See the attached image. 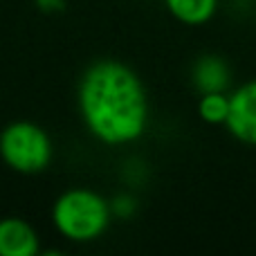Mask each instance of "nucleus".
Here are the masks:
<instances>
[{
  "label": "nucleus",
  "instance_id": "obj_9",
  "mask_svg": "<svg viewBox=\"0 0 256 256\" xmlns=\"http://www.w3.org/2000/svg\"><path fill=\"white\" fill-rule=\"evenodd\" d=\"M112 207V216H122V218H130L132 212L137 209V202L130 198V196H117L110 202Z\"/></svg>",
  "mask_w": 256,
  "mask_h": 256
},
{
  "label": "nucleus",
  "instance_id": "obj_8",
  "mask_svg": "<svg viewBox=\"0 0 256 256\" xmlns=\"http://www.w3.org/2000/svg\"><path fill=\"white\" fill-rule=\"evenodd\" d=\"M198 115L204 124L225 126L227 115H230V97L227 92H209V94H200L198 102Z\"/></svg>",
  "mask_w": 256,
  "mask_h": 256
},
{
  "label": "nucleus",
  "instance_id": "obj_10",
  "mask_svg": "<svg viewBox=\"0 0 256 256\" xmlns=\"http://www.w3.org/2000/svg\"><path fill=\"white\" fill-rule=\"evenodd\" d=\"M43 14H58L66 9V0H34Z\"/></svg>",
  "mask_w": 256,
  "mask_h": 256
},
{
  "label": "nucleus",
  "instance_id": "obj_4",
  "mask_svg": "<svg viewBox=\"0 0 256 256\" xmlns=\"http://www.w3.org/2000/svg\"><path fill=\"white\" fill-rule=\"evenodd\" d=\"M225 128L240 144L256 146V79L230 94V115Z\"/></svg>",
  "mask_w": 256,
  "mask_h": 256
},
{
  "label": "nucleus",
  "instance_id": "obj_2",
  "mask_svg": "<svg viewBox=\"0 0 256 256\" xmlns=\"http://www.w3.org/2000/svg\"><path fill=\"white\" fill-rule=\"evenodd\" d=\"M112 218V207L92 189H68L54 200V230L72 243H90L104 236Z\"/></svg>",
  "mask_w": 256,
  "mask_h": 256
},
{
  "label": "nucleus",
  "instance_id": "obj_6",
  "mask_svg": "<svg viewBox=\"0 0 256 256\" xmlns=\"http://www.w3.org/2000/svg\"><path fill=\"white\" fill-rule=\"evenodd\" d=\"M191 81L194 88L200 94H209V92H227L232 81V72L230 66L222 61L216 54H204L198 61L194 63L191 70Z\"/></svg>",
  "mask_w": 256,
  "mask_h": 256
},
{
  "label": "nucleus",
  "instance_id": "obj_3",
  "mask_svg": "<svg viewBox=\"0 0 256 256\" xmlns=\"http://www.w3.org/2000/svg\"><path fill=\"white\" fill-rule=\"evenodd\" d=\"M52 140L34 122H12L0 130V160L12 171L36 176L52 162Z\"/></svg>",
  "mask_w": 256,
  "mask_h": 256
},
{
  "label": "nucleus",
  "instance_id": "obj_5",
  "mask_svg": "<svg viewBox=\"0 0 256 256\" xmlns=\"http://www.w3.org/2000/svg\"><path fill=\"white\" fill-rule=\"evenodd\" d=\"M38 252L40 238L25 218H0V256H36Z\"/></svg>",
  "mask_w": 256,
  "mask_h": 256
},
{
  "label": "nucleus",
  "instance_id": "obj_7",
  "mask_svg": "<svg viewBox=\"0 0 256 256\" xmlns=\"http://www.w3.org/2000/svg\"><path fill=\"white\" fill-rule=\"evenodd\" d=\"M166 12L189 27L207 25L218 9V0H164Z\"/></svg>",
  "mask_w": 256,
  "mask_h": 256
},
{
  "label": "nucleus",
  "instance_id": "obj_1",
  "mask_svg": "<svg viewBox=\"0 0 256 256\" xmlns=\"http://www.w3.org/2000/svg\"><path fill=\"white\" fill-rule=\"evenodd\" d=\"M76 104L88 132L108 146L137 142L148 126V97L135 70L104 58L84 72Z\"/></svg>",
  "mask_w": 256,
  "mask_h": 256
}]
</instances>
